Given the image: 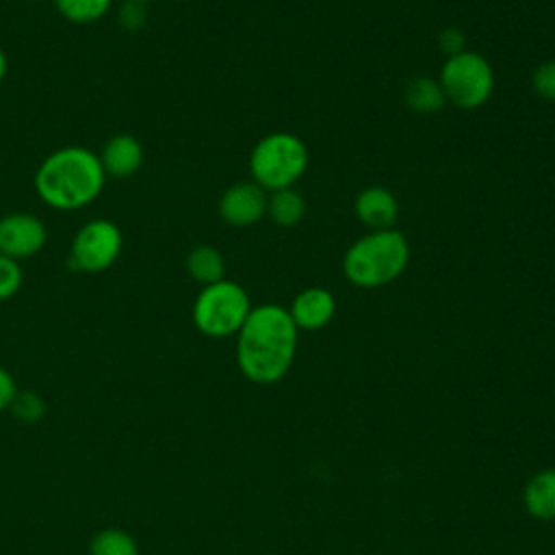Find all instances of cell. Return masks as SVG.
<instances>
[{"label": "cell", "instance_id": "6da1fadb", "mask_svg": "<svg viewBox=\"0 0 555 555\" xmlns=\"http://www.w3.org/2000/svg\"><path fill=\"white\" fill-rule=\"evenodd\" d=\"M295 345L297 325L291 312L278 304H262L249 310L238 330L236 362L251 382L269 384L288 371Z\"/></svg>", "mask_w": 555, "mask_h": 555}, {"label": "cell", "instance_id": "7a4b0ae2", "mask_svg": "<svg viewBox=\"0 0 555 555\" xmlns=\"http://www.w3.org/2000/svg\"><path fill=\"white\" fill-rule=\"evenodd\" d=\"M106 173L95 152L82 145H65L48 154L35 171L39 199L54 210H80L104 191Z\"/></svg>", "mask_w": 555, "mask_h": 555}, {"label": "cell", "instance_id": "3957f363", "mask_svg": "<svg viewBox=\"0 0 555 555\" xmlns=\"http://www.w3.org/2000/svg\"><path fill=\"white\" fill-rule=\"evenodd\" d=\"M408 262L410 245L399 230H371L345 251L343 273L360 288H377L395 282Z\"/></svg>", "mask_w": 555, "mask_h": 555}, {"label": "cell", "instance_id": "277c9868", "mask_svg": "<svg viewBox=\"0 0 555 555\" xmlns=\"http://www.w3.org/2000/svg\"><path fill=\"white\" fill-rule=\"evenodd\" d=\"M308 167L306 143L291 132H271L262 137L249 154L251 182L264 191L293 186Z\"/></svg>", "mask_w": 555, "mask_h": 555}, {"label": "cell", "instance_id": "5b68a950", "mask_svg": "<svg viewBox=\"0 0 555 555\" xmlns=\"http://www.w3.org/2000/svg\"><path fill=\"white\" fill-rule=\"evenodd\" d=\"M249 310L251 304L245 288L223 278L197 293L191 314L195 327L202 334L210 338H223L243 327Z\"/></svg>", "mask_w": 555, "mask_h": 555}, {"label": "cell", "instance_id": "8992f818", "mask_svg": "<svg viewBox=\"0 0 555 555\" xmlns=\"http://www.w3.org/2000/svg\"><path fill=\"white\" fill-rule=\"evenodd\" d=\"M438 82L447 102L457 108L473 111L483 106L494 91L492 65L477 52H460L447 56L440 67Z\"/></svg>", "mask_w": 555, "mask_h": 555}, {"label": "cell", "instance_id": "52a82bcc", "mask_svg": "<svg viewBox=\"0 0 555 555\" xmlns=\"http://www.w3.org/2000/svg\"><path fill=\"white\" fill-rule=\"evenodd\" d=\"M124 247V234L111 219H91L78 228L69 245V269L78 273H102L111 269Z\"/></svg>", "mask_w": 555, "mask_h": 555}, {"label": "cell", "instance_id": "ba28073f", "mask_svg": "<svg viewBox=\"0 0 555 555\" xmlns=\"http://www.w3.org/2000/svg\"><path fill=\"white\" fill-rule=\"evenodd\" d=\"M48 241L46 223L33 212H9L0 217V254L24 260L37 256Z\"/></svg>", "mask_w": 555, "mask_h": 555}, {"label": "cell", "instance_id": "9c48e42d", "mask_svg": "<svg viewBox=\"0 0 555 555\" xmlns=\"http://www.w3.org/2000/svg\"><path fill=\"white\" fill-rule=\"evenodd\" d=\"M267 191L256 182H236L219 197V217L234 228L258 223L267 215Z\"/></svg>", "mask_w": 555, "mask_h": 555}, {"label": "cell", "instance_id": "30bf717a", "mask_svg": "<svg viewBox=\"0 0 555 555\" xmlns=\"http://www.w3.org/2000/svg\"><path fill=\"white\" fill-rule=\"evenodd\" d=\"M98 158L106 176L128 178L137 173L143 165V145L134 134L119 132L102 145Z\"/></svg>", "mask_w": 555, "mask_h": 555}, {"label": "cell", "instance_id": "8fae6325", "mask_svg": "<svg viewBox=\"0 0 555 555\" xmlns=\"http://www.w3.org/2000/svg\"><path fill=\"white\" fill-rule=\"evenodd\" d=\"M356 217L371 230H388L397 221L399 204L384 186H366L353 202Z\"/></svg>", "mask_w": 555, "mask_h": 555}, {"label": "cell", "instance_id": "7c38bea8", "mask_svg": "<svg viewBox=\"0 0 555 555\" xmlns=\"http://www.w3.org/2000/svg\"><path fill=\"white\" fill-rule=\"evenodd\" d=\"M288 312L297 327L319 330V327L327 325L330 319L334 317L336 301L330 291H325L321 286H310L295 297Z\"/></svg>", "mask_w": 555, "mask_h": 555}, {"label": "cell", "instance_id": "4fadbf2b", "mask_svg": "<svg viewBox=\"0 0 555 555\" xmlns=\"http://www.w3.org/2000/svg\"><path fill=\"white\" fill-rule=\"evenodd\" d=\"M184 269H186V273L195 282L208 286V284H215V282L223 280L225 262H223V256H221V251L217 247H212V245H197V247H193L186 254Z\"/></svg>", "mask_w": 555, "mask_h": 555}, {"label": "cell", "instance_id": "5bb4252c", "mask_svg": "<svg viewBox=\"0 0 555 555\" xmlns=\"http://www.w3.org/2000/svg\"><path fill=\"white\" fill-rule=\"evenodd\" d=\"M525 505L535 518H555V470H542L527 483Z\"/></svg>", "mask_w": 555, "mask_h": 555}, {"label": "cell", "instance_id": "9a60e30c", "mask_svg": "<svg viewBox=\"0 0 555 555\" xmlns=\"http://www.w3.org/2000/svg\"><path fill=\"white\" fill-rule=\"evenodd\" d=\"M267 212L273 223H278L282 228H293L301 221V217L306 212V202H304L301 193H297L293 186L271 191V195L267 199Z\"/></svg>", "mask_w": 555, "mask_h": 555}, {"label": "cell", "instance_id": "2e32d148", "mask_svg": "<svg viewBox=\"0 0 555 555\" xmlns=\"http://www.w3.org/2000/svg\"><path fill=\"white\" fill-rule=\"evenodd\" d=\"M405 104L416 113L431 115V113H438L447 104V98H444L438 80L418 76L412 82H408V87H405Z\"/></svg>", "mask_w": 555, "mask_h": 555}, {"label": "cell", "instance_id": "e0dca14e", "mask_svg": "<svg viewBox=\"0 0 555 555\" xmlns=\"http://www.w3.org/2000/svg\"><path fill=\"white\" fill-rule=\"evenodd\" d=\"M56 11L72 24H91L104 17L113 0H52Z\"/></svg>", "mask_w": 555, "mask_h": 555}, {"label": "cell", "instance_id": "ac0fdd59", "mask_svg": "<svg viewBox=\"0 0 555 555\" xmlns=\"http://www.w3.org/2000/svg\"><path fill=\"white\" fill-rule=\"evenodd\" d=\"M91 555H139V546L128 531L121 529H104L93 535Z\"/></svg>", "mask_w": 555, "mask_h": 555}, {"label": "cell", "instance_id": "d6986e66", "mask_svg": "<svg viewBox=\"0 0 555 555\" xmlns=\"http://www.w3.org/2000/svg\"><path fill=\"white\" fill-rule=\"evenodd\" d=\"M9 408L13 410L15 418H20L22 423H37V421H41L43 414H46V403H43V399H41L37 392H33V390H22V392H17V395L13 397V401H11Z\"/></svg>", "mask_w": 555, "mask_h": 555}, {"label": "cell", "instance_id": "ffe728a7", "mask_svg": "<svg viewBox=\"0 0 555 555\" xmlns=\"http://www.w3.org/2000/svg\"><path fill=\"white\" fill-rule=\"evenodd\" d=\"M22 267L17 260L0 254V301L11 299L22 286Z\"/></svg>", "mask_w": 555, "mask_h": 555}, {"label": "cell", "instance_id": "44dd1931", "mask_svg": "<svg viewBox=\"0 0 555 555\" xmlns=\"http://www.w3.org/2000/svg\"><path fill=\"white\" fill-rule=\"evenodd\" d=\"M531 85L540 98L555 102V59L544 61L535 67V72L531 76Z\"/></svg>", "mask_w": 555, "mask_h": 555}, {"label": "cell", "instance_id": "7402d4cb", "mask_svg": "<svg viewBox=\"0 0 555 555\" xmlns=\"http://www.w3.org/2000/svg\"><path fill=\"white\" fill-rule=\"evenodd\" d=\"M464 41H466L464 33H462L460 28H455V26L444 28V30L440 33V37H438V46H440V50H442L447 56H453V54L464 52Z\"/></svg>", "mask_w": 555, "mask_h": 555}, {"label": "cell", "instance_id": "603a6c76", "mask_svg": "<svg viewBox=\"0 0 555 555\" xmlns=\"http://www.w3.org/2000/svg\"><path fill=\"white\" fill-rule=\"evenodd\" d=\"M15 395H17V386H15L13 375L0 366V412L11 405Z\"/></svg>", "mask_w": 555, "mask_h": 555}, {"label": "cell", "instance_id": "cb8c5ba5", "mask_svg": "<svg viewBox=\"0 0 555 555\" xmlns=\"http://www.w3.org/2000/svg\"><path fill=\"white\" fill-rule=\"evenodd\" d=\"M143 20H145V13H143V4H137V2H128L124 7V11L119 13V22L128 28H141L143 26Z\"/></svg>", "mask_w": 555, "mask_h": 555}, {"label": "cell", "instance_id": "d4e9b609", "mask_svg": "<svg viewBox=\"0 0 555 555\" xmlns=\"http://www.w3.org/2000/svg\"><path fill=\"white\" fill-rule=\"evenodd\" d=\"M7 69H9V61H7V54H4V50L0 48V82L4 80V76H7Z\"/></svg>", "mask_w": 555, "mask_h": 555}, {"label": "cell", "instance_id": "484cf974", "mask_svg": "<svg viewBox=\"0 0 555 555\" xmlns=\"http://www.w3.org/2000/svg\"><path fill=\"white\" fill-rule=\"evenodd\" d=\"M128 2H137V4H145V2H150V0H128Z\"/></svg>", "mask_w": 555, "mask_h": 555}, {"label": "cell", "instance_id": "4316f807", "mask_svg": "<svg viewBox=\"0 0 555 555\" xmlns=\"http://www.w3.org/2000/svg\"><path fill=\"white\" fill-rule=\"evenodd\" d=\"M22 2H41V0H22Z\"/></svg>", "mask_w": 555, "mask_h": 555}]
</instances>
